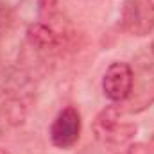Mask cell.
<instances>
[{"instance_id": "cell-9", "label": "cell", "mask_w": 154, "mask_h": 154, "mask_svg": "<svg viewBox=\"0 0 154 154\" xmlns=\"http://www.w3.org/2000/svg\"><path fill=\"white\" fill-rule=\"evenodd\" d=\"M11 23H13V14H11V11H9L4 4H0V34H4L5 31H9Z\"/></svg>"}, {"instance_id": "cell-8", "label": "cell", "mask_w": 154, "mask_h": 154, "mask_svg": "<svg viewBox=\"0 0 154 154\" xmlns=\"http://www.w3.org/2000/svg\"><path fill=\"white\" fill-rule=\"evenodd\" d=\"M38 13L41 22L52 23L57 18V0H38Z\"/></svg>"}, {"instance_id": "cell-2", "label": "cell", "mask_w": 154, "mask_h": 154, "mask_svg": "<svg viewBox=\"0 0 154 154\" xmlns=\"http://www.w3.org/2000/svg\"><path fill=\"white\" fill-rule=\"evenodd\" d=\"M120 27L129 36H149L154 31V11L147 0H124L120 9Z\"/></svg>"}, {"instance_id": "cell-3", "label": "cell", "mask_w": 154, "mask_h": 154, "mask_svg": "<svg viewBox=\"0 0 154 154\" xmlns=\"http://www.w3.org/2000/svg\"><path fill=\"white\" fill-rule=\"evenodd\" d=\"M81 129H82L81 113L74 106H66L57 113L50 125V131H48L50 142L57 149H70L79 142Z\"/></svg>"}, {"instance_id": "cell-1", "label": "cell", "mask_w": 154, "mask_h": 154, "mask_svg": "<svg viewBox=\"0 0 154 154\" xmlns=\"http://www.w3.org/2000/svg\"><path fill=\"white\" fill-rule=\"evenodd\" d=\"M122 111L118 106H108L102 109L93 122V134L104 145H124L131 142L136 134V124L122 122Z\"/></svg>"}, {"instance_id": "cell-10", "label": "cell", "mask_w": 154, "mask_h": 154, "mask_svg": "<svg viewBox=\"0 0 154 154\" xmlns=\"http://www.w3.org/2000/svg\"><path fill=\"white\" fill-rule=\"evenodd\" d=\"M127 154H152V151L145 145V143H131Z\"/></svg>"}, {"instance_id": "cell-5", "label": "cell", "mask_w": 154, "mask_h": 154, "mask_svg": "<svg viewBox=\"0 0 154 154\" xmlns=\"http://www.w3.org/2000/svg\"><path fill=\"white\" fill-rule=\"evenodd\" d=\"M25 36H27V43L31 45V48H34L36 52L52 54L63 47L65 34L47 22H34L27 27Z\"/></svg>"}, {"instance_id": "cell-7", "label": "cell", "mask_w": 154, "mask_h": 154, "mask_svg": "<svg viewBox=\"0 0 154 154\" xmlns=\"http://www.w3.org/2000/svg\"><path fill=\"white\" fill-rule=\"evenodd\" d=\"M27 115V106L23 100L14 99L0 91V136H4L11 127L23 124Z\"/></svg>"}, {"instance_id": "cell-12", "label": "cell", "mask_w": 154, "mask_h": 154, "mask_svg": "<svg viewBox=\"0 0 154 154\" xmlns=\"http://www.w3.org/2000/svg\"><path fill=\"white\" fill-rule=\"evenodd\" d=\"M0 154H7V152H5V151H4V149H0Z\"/></svg>"}, {"instance_id": "cell-4", "label": "cell", "mask_w": 154, "mask_h": 154, "mask_svg": "<svg viewBox=\"0 0 154 154\" xmlns=\"http://www.w3.org/2000/svg\"><path fill=\"white\" fill-rule=\"evenodd\" d=\"M133 82H134V72L131 65L124 61H115L108 66L102 77V91L109 100L120 104L129 97Z\"/></svg>"}, {"instance_id": "cell-6", "label": "cell", "mask_w": 154, "mask_h": 154, "mask_svg": "<svg viewBox=\"0 0 154 154\" xmlns=\"http://www.w3.org/2000/svg\"><path fill=\"white\" fill-rule=\"evenodd\" d=\"M154 102V75L143 72L140 79L133 82V90L129 93V97L118 104L120 111H127V113H140L143 111L147 106H151Z\"/></svg>"}, {"instance_id": "cell-11", "label": "cell", "mask_w": 154, "mask_h": 154, "mask_svg": "<svg viewBox=\"0 0 154 154\" xmlns=\"http://www.w3.org/2000/svg\"><path fill=\"white\" fill-rule=\"evenodd\" d=\"M147 4L151 5V9H152V11H154V0H147Z\"/></svg>"}]
</instances>
